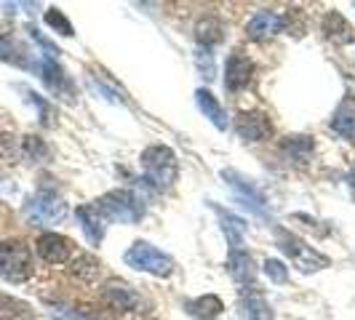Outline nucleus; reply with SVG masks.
<instances>
[{"mask_svg": "<svg viewBox=\"0 0 355 320\" xmlns=\"http://www.w3.org/2000/svg\"><path fill=\"white\" fill-rule=\"evenodd\" d=\"M142 171L144 181L155 190H168L179 174V160L174 155L171 147H163V144H153L142 152Z\"/></svg>", "mask_w": 355, "mask_h": 320, "instance_id": "obj_1", "label": "nucleus"}, {"mask_svg": "<svg viewBox=\"0 0 355 320\" xmlns=\"http://www.w3.org/2000/svg\"><path fill=\"white\" fill-rule=\"evenodd\" d=\"M275 246L284 251L300 272H318V269L331 267V259L326 254H320L318 249H313L310 243H304L302 238H297L294 232L284 227H275Z\"/></svg>", "mask_w": 355, "mask_h": 320, "instance_id": "obj_2", "label": "nucleus"}, {"mask_svg": "<svg viewBox=\"0 0 355 320\" xmlns=\"http://www.w3.org/2000/svg\"><path fill=\"white\" fill-rule=\"evenodd\" d=\"M99 216H105L110 222H121V224H137L144 216V206L142 200L128 193V190H112L96 200L94 206Z\"/></svg>", "mask_w": 355, "mask_h": 320, "instance_id": "obj_3", "label": "nucleus"}, {"mask_svg": "<svg viewBox=\"0 0 355 320\" xmlns=\"http://www.w3.org/2000/svg\"><path fill=\"white\" fill-rule=\"evenodd\" d=\"M35 272L33 251L21 240H3L0 243V275L11 283H24Z\"/></svg>", "mask_w": 355, "mask_h": 320, "instance_id": "obj_4", "label": "nucleus"}, {"mask_svg": "<svg viewBox=\"0 0 355 320\" xmlns=\"http://www.w3.org/2000/svg\"><path fill=\"white\" fill-rule=\"evenodd\" d=\"M125 265L139 269V272H150L155 278H168L174 272V262L171 256H166L163 251H158L155 246L144 243V240H137L131 249L125 251Z\"/></svg>", "mask_w": 355, "mask_h": 320, "instance_id": "obj_5", "label": "nucleus"}, {"mask_svg": "<svg viewBox=\"0 0 355 320\" xmlns=\"http://www.w3.org/2000/svg\"><path fill=\"white\" fill-rule=\"evenodd\" d=\"M24 216L35 224H59L67 216V203L56 193L40 190L24 203Z\"/></svg>", "mask_w": 355, "mask_h": 320, "instance_id": "obj_6", "label": "nucleus"}, {"mask_svg": "<svg viewBox=\"0 0 355 320\" xmlns=\"http://www.w3.org/2000/svg\"><path fill=\"white\" fill-rule=\"evenodd\" d=\"M222 179L230 184L232 193L241 197V203H243L246 208H251L257 216H267L265 195L259 193V187H257L251 179H246L243 174H238V171H232V168H225V171H222Z\"/></svg>", "mask_w": 355, "mask_h": 320, "instance_id": "obj_7", "label": "nucleus"}, {"mask_svg": "<svg viewBox=\"0 0 355 320\" xmlns=\"http://www.w3.org/2000/svg\"><path fill=\"white\" fill-rule=\"evenodd\" d=\"M35 249H37V256L46 265H64V262H70L72 254H75V246H72L70 238L56 235V232H43L37 238Z\"/></svg>", "mask_w": 355, "mask_h": 320, "instance_id": "obj_8", "label": "nucleus"}, {"mask_svg": "<svg viewBox=\"0 0 355 320\" xmlns=\"http://www.w3.org/2000/svg\"><path fill=\"white\" fill-rule=\"evenodd\" d=\"M102 302L115 312H137L142 307V296L121 281H110L102 285Z\"/></svg>", "mask_w": 355, "mask_h": 320, "instance_id": "obj_9", "label": "nucleus"}, {"mask_svg": "<svg viewBox=\"0 0 355 320\" xmlns=\"http://www.w3.org/2000/svg\"><path fill=\"white\" fill-rule=\"evenodd\" d=\"M251 75H254V62H251L246 53L235 51L227 56V64H225V89L230 94L243 91L251 83Z\"/></svg>", "mask_w": 355, "mask_h": 320, "instance_id": "obj_10", "label": "nucleus"}, {"mask_svg": "<svg viewBox=\"0 0 355 320\" xmlns=\"http://www.w3.org/2000/svg\"><path fill=\"white\" fill-rule=\"evenodd\" d=\"M235 131L246 142H262L272 136V121L265 112H241L235 118Z\"/></svg>", "mask_w": 355, "mask_h": 320, "instance_id": "obj_11", "label": "nucleus"}, {"mask_svg": "<svg viewBox=\"0 0 355 320\" xmlns=\"http://www.w3.org/2000/svg\"><path fill=\"white\" fill-rule=\"evenodd\" d=\"M37 67H40V78H43V83L49 86L51 94H56V96H67V99H70L72 83H70V78L64 75V70H62V64H56V59L46 56Z\"/></svg>", "mask_w": 355, "mask_h": 320, "instance_id": "obj_12", "label": "nucleus"}, {"mask_svg": "<svg viewBox=\"0 0 355 320\" xmlns=\"http://www.w3.org/2000/svg\"><path fill=\"white\" fill-rule=\"evenodd\" d=\"M284 27H286V19L281 14H275V11H257L249 19V24H246V35L251 40H262V37L275 35Z\"/></svg>", "mask_w": 355, "mask_h": 320, "instance_id": "obj_13", "label": "nucleus"}, {"mask_svg": "<svg viewBox=\"0 0 355 320\" xmlns=\"http://www.w3.org/2000/svg\"><path fill=\"white\" fill-rule=\"evenodd\" d=\"M214 213L219 216V224H222V232H225V238H227V243L232 246V251H241L243 246V238H246V222L241 219V216H235V213L225 211L222 206H216L211 203Z\"/></svg>", "mask_w": 355, "mask_h": 320, "instance_id": "obj_14", "label": "nucleus"}, {"mask_svg": "<svg viewBox=\"0 0 355 320\" xmlns=\"http://www.w3.org/2000/svg\"><path fill=\"white\" fill-rule=\"evenodd\" d=\"M227 272L238 285H251L257 281V267L246 251H230L227 256Z\"/></svg>", "mask_w": 355, "mask_h": 320, "instance_id": "obj_15", "label": "nucleus"}, {"mask_svg": "<svg viewBox=\"0 0 355 320\" xmlns=\"http://www.w3.org/2000/svg\"><path fill=\"white\" fill-rule=\"evenodd\" d=\"M320 33L329 37V40H334L337 46H345V43H353V40H355L353 27H350V24L345 21V17H342V14H337V11H329V14L323 17Z\"/></svg>", "mask_w": 355, "mask_h": 320, "instance_id": "obj_16", "label": "nucleus"}, {"mask_svg": "<svg viewBox=\"0 0 355 320\" xmlns=\"http://www.w3.org/2000/svg\"><path fill=\"white\" fill-rule=\"evenodd\" d=\"M78 224H80V230H83V235H86V240H89L91 246H99L102 243V238H105V222H102V216H99V211L94 206H80L78 208Z\"/></svg>", "mask_w": 355, "mask_h": 320, "instance_id": "obj_17", "label": "nucleus"}, {"mask_svg": "<svg viewBox=\"0 0 355 320\" xmlns=\"http://www.w3.org/2000/svg\"><path fill=\"white\" fill-rule=\"evenodd\" d=\"M313 147H315V142H313L310 136L294 134V136H286L284 142H281V155H284L288 163H291V160H294V163H307L310 155H313Z\"/></svg>", "mask_w": 355, "mask_h": 320, "instance_id": "obj_18", "label": "nucleus"}, {"mask_svg": "<svg viewBox=\"0 0 355 320\" xmlns=\"http://www.w3.org/2000/svg\"><path fill=\"white\" fill-rule=\"evenodd\" d=\"M196 102H198V109L211 121L219 131H227V115H225V109H222V105L214 99L211 91L206 89H198L196 91Z\"/></svg>", "mask_w": 355, "mask_h": 320, "instance_id": "obj_19", "label": "nucleus"}, {"mask_svg": "<svg viewBox=\"0 0 355 320\" xmlns=\"http://www.w3.org/2000/svg\"><path fill=\"white\" fill-rule=\"evenodd\" d=\"M70 272L72 278H78L80 283H96V278H99V272H102V262L94 256V254H78L75 259H72L70 265Z\"/></svg>", "mask_w": 355, "mask_h": 320, "instance_id": "obj_20", "label": "nucleus"}, {"mask_svg": "<svg viewBox=\"0 0 355 320\" xmlns=\"http://www.w3.org/2000/svg\"><path fill=\"white\" fill-rule=\"evenodd\" d=\"M225 37V27L216 17H203L198 19L196 24V40L200 43V48H211L216 43H222Z\"/></svg>", "mask_w": 355, "mask_h": 320, "instance_id": "obj_21", "label": "nucleus"}, {"mask_svg": "<svg viewBox=\"0 0 355 320\" xmlns=\"http://www.w3.org/2000/svg\"><path fill=\"white\" fill-rule=\"evenodd\" d=\"M238 315H241V320H272V310H270V304L265 302V296L251 294V296H243V299H241Z\"/></svg>", "mask_w": 355, "mask_h": 320, "instance_id": "obj_22", "label": "nucleus"}, {"mask_svg": "<svg viewBox=\"0 0 355 320\" xmlns=\"http://www.w3.org/2000/svg\"><path fill=\"white\" fill-rule=\"evenodd\" d=\"M331 128H334V134H339L342 139L355 142V107L350 102L339 105V109L334 112V118H331Z\"/></svg>", "mask_w": 355, "mask_h": 320, "instance_id": "obj_23", "label": "nucleus"}, {"mask_svg": "<svg viewBox=\"0 0 355 320\" xmlns=\"http://www.w3.org/2000/svg\"><path fill=\"white\" fill-rule=\"evenodd\" d=\"M190 307V312L196 315V318H203V320H211L216 315H222V310H225V304L219 296H214V294H206V296H198L193 302L187 304Z\"/></svg>", "mask_w": 355, "mask_h": 320, "instance_id": "obj_24", "label": "nucleus"}, {"mask_svg": "<svg viewBox=\"0 0 355 320\" xmlns=\"http://www.w3.org/2000/svg\"><path fill=\"white\" fill-rule=\"evenodd\" d=\"M0 320H33V307L14 296H0Z\"/></svg>", "mask_w": 355, "mask_h": 320, "instance_id": "obj_25", "label": "nucleus"}, {"mask_svg": "<svg viewBox=\"0 0 355 320\" xmlns=\"http://www.w3.org/2000/svg\"><path fill=\"white\" fill-rule=\"evenodd\" d=\"M46 24H49L51 30H56L59 35H67V37L72 35V24L67 21V17H64L59 8H49V11H46Z\"/></svg>", "mask_w": 355, "mask_h": 320, "instance_id": "obj_26", "label": "nucleus"}, {"mask_svg": "<svg viewBox=\"0 0 355 320\" xmlns=\"http://www.w3.org/2000/svg\"><path fill=\"white\" fill-rule=\"evenodd\" d=\"M196 64H198V72L206 78V80H211L216 67H214V56L209 48H198L196 51Z\"/></svg>", "mask_w": 355, "mask_h": 320, "instance_id": "obj_27", "label": "nucleus"}, {"mask_svg": "<svg viewBox=\"0 0 355 320\" xmlns=\"http://www.w3.org/2000/svg\"><path fill=\"white\" fill-rule=\"evenodd\" d=\"M265 275L272 281V283H286V281H288V269H286V265L284 262H278V259H267Z\"/></svg>", "mask_w": 355, "mask_h": 320, "instance_id": "obj_28", "label": "nucleus"}, {"mask_svg": "<svg viewBox=\"0 0 355 320\" xmlns=\"http://www.w3.org/2000/svg\"><path fill=\"white\" fill-rule=\"evenodd\" d=\"M46 144H43V139L40 136H24V155L33 160H40L46 158Z\"/></svg>", "mask_w": 355, "mask_h": 320, "instance_id": "obj_29", "label": "nucleus"}, {"mask_svg": "<svg viewBox=\"0 0 355 320\" xmlns=\"http://www.w3.org/2000/svg\"><path fill=\"white\" fill-rule=\"evenodd\" d=\"M0 160H8L14 163L17 160V144H14V136H0Z\"/></svg>", "mask_w": 355, "mask_h": 320, "instance_id": "obj_30", "label": "nucleus"}, {"mask_svg": "<svg viewBox=\"0 0 355 320\" xmlns=\"http://www.w3.org/2000/svg\"><path fill=\"white\" fill-rule=\"evenodd\" d=\"M21 91H24V94H27V99H30V102H33V105H35L37 109H40V115H43V123H46V125L51 123V107L46 105V102H43V99L37 96L35 91H30V89H21Z\"/></svg>", "mask_w": 355, "mask_h": 320, "instance_id": "obj_31", "label": "nucleus"}, {"mask_svg": "<svg viewBox=\"0 0 355 320\" xmlns=\"http://www.w3.org/2000/svg\"><path fill=\"white\" fill-rule=\"evenodd\" d=\"M350 187H353V193H355V171H353V177H350Z\"/></svg>", "mask_w": 355, "mask_h": 320, "instance_id": "obj_32", "label": "nucleus"}]
</instances>
